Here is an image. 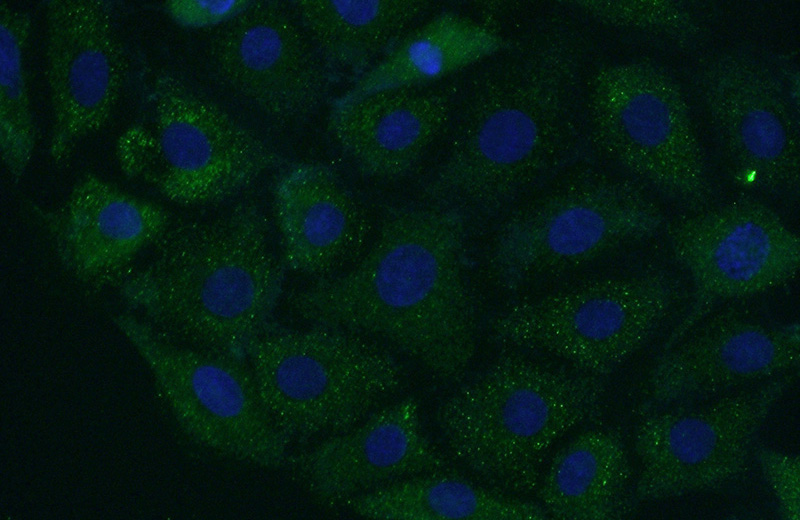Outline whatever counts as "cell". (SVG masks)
Returning <instances> with one entry per match:
<instances>
[{
  "label": "cell",
  "instance_id": "cell-17",
  "mask_svg": "<svg viewBox=\"0 0 800 520\" xmlns=\"http://www.w3.org/2000/svg\"><path fill=\"white\" fill-rule=\"evenodd\" d=\"M295 475L322 505L333 506L409 477L448 471L421 429L412 397L368 414L291 460Z\"/></svg>",
  "mask_w": 800,
  "mask_h": 520
},
{
  "label": "cell",
  "instance_id": "cell-15",
  "mask_svg": "<svg viewBox=\"0 0 800 520\" xmlns=\"http://www.w3.org/2000/svg\"><path fill=\"white\" fill-rule=\"evenodd\" d=\"M219 76L273 120L287 123L325 100L326 68L288 12L274 1L252 5L226 23L212 47Z\"/></svg>",
  "mask_w": 800,
  "mask_h": 520
},
{
  "label": "cell",
  "instance_id": "cell-24",
  "mask_svg": "<svg viewBox=\"0 0 800 520\" xmlns=\"http://www.w3.org/2000/svg\"><path fill=\"white\" fill-rule=\"evenodd\" d=\"M325 62L358 78L430 6L425 0H296Z\"/></svg>",
  "mask_w": 800,
  "mask_h": 520
},
{
  "label": "cell",
  "instance_id": "cell-22",
  "mask_svg": "<svg viewBox=\"0 0 800 520\" xmlns=\"http://www.w3.org/2000/svg\"><path fill=\"white\" fill-rule=\"evenodd\" d=\"M631 478L619 434L588 430L553 455L536 491L554 519L616 520L631 509Z\"/></svg>",
  "mask_w": 800,
  "mask_h": 520
},
{
  "label": "cell",
  "instance_id": "cell-8",
  "mask_svg": "<svg viewBox=\"0 0 800 520\" xmlns=\"http://www.w3.org/2000/svg\"><path fill=\"white\" fill-rule=\"evenodd\" d=\"M682 294L680 281L665 271L594 280L510 306L491 321L490 334L602 378L655 334Z\"/></svg>",
  "mask_w": 800,
  "mask_h": 520
},
{
  "label": "cell",
  "instance_id": "cell-10",
  "mask_svg": "<svg viewBox=\"0 0 800 520\" xmlns=\"http://www.w3.org/2000/svg\"><path fill=\"white\" fill-rule=\"evenodd\" d=\"M664 222L662 210L638 183L583 174L511 216L496 235L488 269L496 283L515 288L651 237Z\"/></svg>",
  "mask_w": 800,
  "mask_h": 520
},
{
  "label": "cell",
  "instance_id": "cell-6",
  "mask_svg": "<svg viewBox=\"0 0 800 520\" xmlns=\"http://www.w3.org/2000/svg\"><path fill=\"white\" fill-rule=\"evenodd\" d=\"M245 355L264 406L288 444L356 425L401 383V369L387 350L335 327H270Z\"/></svg>",
  "mask_w": 800,
  "mask_h": 520
},
{
  "label": "cell",
  "instance_id": "cell-18",
  "mask_svg": "<svg viewBox=\"0 0 800 520\" xmlns=\"http://www.w3.org/2000/svg\"><path fill=\"white\" fill-rule=\"evenodd\" d=\"M62 267L90 289L116 288L168 230L169 212L88 173L62 204L38 210Z\"/></svg>",
  "mask_w": 800,
  "mask_h": 520
},
{
  "label": "cell",
  "instance_id": "cell-13",
  "mask_svg": "<svg viewBox=\"0 0 800 520\" xmlns=\"http://www.w3.org/2000/svg\"><path fill=\"white\" fill-rule=\"evenodd\" d=\"M695 87L737 176L767 194L797 197L798 100L788 82L758 56L729 50L705 61Z\"/></svg>",
  "mask_w": 800,
  "mask_h": 520
},
{
  "label": "cell",
  "instance_id": "cell-16",
  "mask_svg": "<svg viewBox=\"0 0 800 520\" xmlns=\"http://www.w3.org/2000/svg\"><path fill=\"white\" fill-rule=\"evenodd\" d=\"M797 321L767 323L738 314L716 316L664 350L645 384L649 408L717 394L789 374L800 362Z\"/></svg>",
  "mask_w": 800,
  "mask_h": 520
},
{
  "label": "cell",
  "instance_id": "cell-26",
  "mask_svg": "<svg viewBox=\"0 0 800 520\" xmlns=\"http://www.w3.org/2000/svg\"><path fill=\"white\" fill-rule=\"evenodd\" d=\"M573 5L606 26L636 31L672 43L698 41L703 27L684 4L672 0H574Z\"/></svg>",
  "mask_w": 800,
  "mask_h": 520
},
{
  "label": "cell",
  "instance_id": "cell-5",
  "mask_svg": "<svg viewBox=\"0 0 800 520\" xmlns=\"http://www.w3.org/2000/svg\"><path fill=\"white\" fill-rule=\"evenodd\" d=\"M115 154L128 178L184 206L225 200L283 163L255 132L167 71L147 81Z\"/></svg>",
  "mask_w": 800,
  "mask_h": 520
},
{
  "label": "cell",
  "instance_id": "cell-14",
  "mask_svg": "<svg viewBox=\"0 0 800 520\" xmlns=\"http://www.w3.org/2000/svg\"><path fill=\"white\" fill-rule=\"evenodd\" d=\"M46 67L52 107L49 154L65 163L108 122L121 95L127 59L105 0H49Z\"/></svg>",
  "mask_w": 800,
  "mask_h": 520
},
{
  "label": "cell",
  "instance_id": "cell-20",
  "mask_svg": "<svg viewBox=\"0 0 800 520\" xmlns=\"http://www.w3.org/2000/svg\"><path fill=\"white\" fill-rule=\"evenodd\" d=\"M451 114L452 100L445 92L398 89L333 103L328 126L362 173L394 179L414 168Z\"/></svg>",
  "mask_w": 800,
  "mask_h": 520
},
{
  "label": "cell",
  "instance_id": "cell-19",
  "mask_svg": "<svg viewBox=\"0 0 800 520\" xmlns=\"http://www.w3.org/2000/svg\"><path fill=\"white\" fill-rule=\"evenodd\" d=\"M283 265L324 278L357 256L370 229L361 205L331 167L297 162L275 181Z\"/></svg>",
  "mask_w": 800,
  "mask_h": 520
},
{
  "label": "cell",
  "instance_id": "cell-25",
  "mask_svg": "<svg viewBox=\"0 0 800 520\" xmlns=\"http://www.w3.org/2000/svg\"><path fill=\"white\" fill-rule=\"evenodd\" d=\"M31 27L29 13L0 3V150L15 182L23 177L36 142L24 64Z\"/></svg>",
  "mask_w": 800,
  "mask_h": 520
},
{
  "label": "cell",
  "instance_id": "cell-7",
  "mask_svg": "<svg viewBox=\"0 0 800 520\" xmlns=\"http://www.w3.org/2000/svg\"><path fill=\"white\" fill-rule=\"evenodd\" d=\"M587 109L597 146L667 199L705 209L713 186L686 97L662 67L606 64L589 84Z\"/></svg>",
  "mask_w": 800,
  "mask_h": 520
},
{
  "label": "cell",
  "instance_id": "cell-1",
  "mask_svg": "<svg viewBox=\"0 0 800 520\" xmlns=\"http://www.w3.org/2000/svg\"><path fill=\"white\" fill-rule=\"evenodd\" d=\"M465 239L456 206L391 207L354 268L319 278L291 305L314 325L381 338L441 380L457 381L474 356L478 325Z\"/></svg>",
  "mask_w": 800,
  "mask_h": 520
},
{
  "label": "cell",
  "instance_id": "cell-27",
  "mask_svg": "<svg viewBox=\"0 0 800 520\" xmlns=\"http://www.w3.org/2000/svg\"><path fill=\"white\" fill-rule=\"evenodd\" d=\"M755 459L765 482L773 493L782 518H800V459L798 455L760 447Z\"/></svg>",
  "mask_w": 800,
  "mask_h": 520
},
{
  "label": "cell",
  "instance_id": "cell-21",
  "mask_svg": "<svg viewBox=\"0 0 800 520\" xmlns=\"http://www.w3.org/2000/svg\"><path fill=\"white\" fill-rule=\"evenodd\" d=\"M501 34L469 17L444 11L401 37L334 103L438 81L511 48Z\"/></svg>",
  "mask_w": 800,
  "mask_h": 520
},
{
  "label": "cell",
  "instance_id": "cell-3",
  "mask_svg": "<svg viewBox=\"0 0 800 520\" xmlns=\"http://www.w3.org/2000/svg\"><path fill=\"white\" fill-rule=\"evenodd\" d=\"M252 201L208 222H178L115 288L162 338L241 357L271 326L284 284Z\"/></svg>",
  "mask_w": 800,
  "mask_h": 520
},
{
  "label": "cell",
  "instance_id": "cell-2",
  "mask_svg": "<svg viewBox=\"0 0 800 520\" xmlns=\"http://www.w3.org/2000/svg\"><path fill=\"white\" fill-rule=\"evenodd\" d=\"M584 59L581 35L557 22L482 73L425 195L493 212L557 171L580 138Z\"/></svg>",
  "mask_w": 800,
  "mask_h": 520
},
{
  "label": "cell",
  "instance_id": "cell-4",
  "mask_svg": "<svg viewBox=\"0 0 800 520\" xmlns=\"http://www.w3.org/2000/svg\"><path fill=\"white\" fill-rule=\"evenodd\" d=\"M604 394L600 377L508 352L453 392L437 423L470 472L493 487L530 494L554 444L597 418Z\"/></svg>",
  "mask_w": 800,
  "mask_h": 520
},
{
  "label": "cell",
  "instance_id": "cell-23",
  "mask_svg": "<svg viewBox=\"0 0 800 520\" xmlns=\"http://www.w3.org/2000/svg\"><path fill=\"white\" fill-rule=\"evenodd\" d=\"M357 515L377 520H543L536 503L487 490L442 472L392 482L347 500Z\"/></svg>",
  "mask_w": 800,
  "mask_h": 520
},
{
  "label": "cell",
  "instance_id": "cell-9",
  "mask_svg": "<svg viewBox=\"0 0 800 520\" xmlns=\"http://www.w3.org/2000/svg\"><path fill=\"white\" fill-rule=\"evenodd\" d=\"M149 369L177 426L194 443L263 468L287 461L288 442L241 357L181 345L159 336L131 312L112 316Z\"/></svg>",
  "mask_w": 800,
  "mask_h": 520
},
{
  "label": "cell",
  "instance_id": "cell-28",
  "mask_svg": "<svg viewBox=\"0 0 800 520\" xmlns=\"http://www.w3.org/2000/svg\"><path fill=\"white\" fill-rule=\"evenodd\" d=\"M252 3V0H168L163 7L177 25L199 29L226 24Z\"/></svg>",
  "mask_w": 800,
  "mask_h": 520
},
{
  "label": "cell",
  "instance_id": "cell-11",
  "mask_svg": "<svg viewBox=\"0 0 800 520\" xmlns=\"http://www.w3.org/2000/svg\"><path fill=\"white\" fill-rule=\"evenodd\" d=\"M794 376L687 409L648 412L634 433L640 501L719 488L746 469L754 439Z\"/></svg>",
  "mask_w": 800,
  "mask_h": 520
},
{
  "label": "cell",
  "instance_id": "cell-12",
  "mask_svg": "<svg viewBox=\"0 0 800 520\" xmlns=\"http://www.w3.org/2000/svg\"><path fill=\"white\" fill-rule=\"evenodd\" d=\"M672 254L693 283L689 311L664 350L683 338L719 301L781 286L798 272L800 239L768 205L751 198L702 209L668 229Z\"/></svg>",
  "mask_w": 800,
  "mask_h": 520
}]
</instances>
